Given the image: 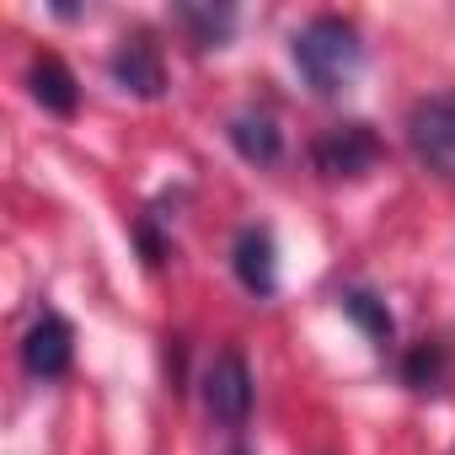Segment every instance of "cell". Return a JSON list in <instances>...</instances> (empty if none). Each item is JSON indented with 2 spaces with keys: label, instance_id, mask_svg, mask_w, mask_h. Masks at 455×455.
<instances>
[{
  "label": "cell",
  "instance_id": "cell-10",
  "mask_svg": "<svg viewBox=\"0 0 455 455\" xmlns=\"http://www.w3.org/2000/svg\"><path fill=\"white\" fill-rule=\"evenodd\" d=\"M343 316H348V322H359V327H364V338H370L375 348H391L396 322H391L386 300H375L370 290H343Z\"/></svg>",
  "mask_w": 455,
  "mask_h": 455
},
{
  "label": "cell",
  "instance_id": "cell-11",
  "mask_svg": "<svg viewBox=\"0 0 455 455\" xmlns=\"http://www.w3.org/2000/svg\"><path fill=\"white\" fill-rule=\"evenodd\" d=\"M444 375H450V348L444 343H412L402 354V380L412 391H439Z\"/></svg>",
  "mask_w": 455,
  "mask_h": 455
},
{
  "label": "cell",
  "instance_id": "cell-9",
  "mask_svg": "<svg viewBox=\"0 0 455 455\" xmlns=\"http://www.w3.org/2000/svg\"><path fill=\"white\" fill-rule=\"evenodd\" d=\"M231 145L252 161V166H274L279 156H284V134H279V124L268 118V113H242V118H231Z\"/></svg>",
  "mask_w": 455,
  "mask_h": 455
},
{
  "label": "cell",
  "instance_id": "cell-2",
  "mask_svg": "<svg viewBox=\"0 0 455 455\" xmlns=\"http://www.w3.org/2000/svg\"><path fill=\"white\" fill-rule=\"evenodd\" d=\"M407 145L428 172L455 182V92H439L407 108Z\"/></svg>",
  "mask_w": 455,
  "mask_h": 455
},
{
  "label": "cell",
  "instance_id": "cell-5",
  "mask_svg": "<svg viewBox=\"0 0 455 455\" xmlns=\"http://www.w3.org/2000/svg\"><path fill=\"white\" fill-rule=\"evenodd\" d=\"M70 364H76V327L60 311H44L22 338V370L33 380H60Z\"/></svg>",
  "mask_w": 455,
  "mask_h": 455
},
{
  "label": "cell",
  "instance_id": "cell-6",
  "mask_svg": "<svg viewBox=\"0 0 455 455\" xmlns=\"http://www.w3.org/2000/svg\"><path fill=\"white\" fill-rule=\"evenodd\" d=\"M231 268H236L242 290L258 295V300H268V295L279 290V247H274V231H268V225H247V231L236 236Z\"/></svg>",
  "mask_w": 455,
  "mask_h": 455
},
{
  "label": "cell",
  "instance_id": "cell-12",
  "mask_svg": "<svg viewBox=\"0 0 455 455\" xmlns=\"http://www.w3.org/2000/svg\"><path fill=\"white\" fill-rule=\"evenodd\" d=\"M177 22L193 33L198 49H220L225 38H231V28H236V12L231 6H177Z\"/></svg>",
  "mask_w": 455,
  "mask_h": 455
},
{
  "label": "cell",
  "instance_id": "cell-3",
  "mask_svg": "<svg viewBox=\"0 0 455 455\" xmlns=\"http://www.w3.org/2000/svg\"><path fill=\"white\" fill-rule=\"evenodd\" d=\"M311 161L327 182H348V177H364L375 161H380V134L370 124H332L316 145H311Z\"/></svg>",
  "mask_w": 455,
  "mask_h": 455
},
{
  "label": "cell",
  "instance_id": "cell-8",
  "mask_svg": "<svg viewBox=\"0 0 455 455\" xmlns=\"http://www.w3.org/2000/svg\"><path fill=\"white\" fill-rule=\"evenodd\" d=\"M28 86H33V97H38L49 113H60V118H70V113L81 108V86H76V76H70V65H65L60 54H38L33 70H28Z\"/></svg>",
  "mask_w": 455,
  "mask_h": 455
},
{
  "label": "cell",
  "instance_id": "cell-1",
  "mask_svg": "<svg viewBox=\"0 0 455 455\" xmlns=\"http://www.w3.org/2000/svg\"><path fill=\"white\" fill-rule=\"evenodd\" d=\"M290 54H295L300 81H306L316 97L348 92V86L359 81V70H364V38H359V28H354L348 17H332V12H327V17H311V22L295 33Z\"/></svg>",
  "mask_w": 455,
  "mask_h": 455
},
{
  "label": "cell",
  "instance_id": "cell-7",
  "mask_svg": "<svg viewBox=\"0 0 455 455\" xmlns=\"http://www.w3.org/2000/svg\"><path fill=\"white\" fill-rule=\"evenodd\" d=\"M108 70H113V81H118L124 92H134V97H145V102H156V97L166 92V65H161V49H156L145 33L124 38V44H118V54L108 60Z\"/></svg>",
  "mask_w": 455,
  "mask_h": 455
},
{
  "label": "cell",
  "instance_id": "cell-4",
  "mask_svg": "<svg viewBox=\"0 0 455 455\" xmlns=\"http://www.w3.org/2000/svg\"><path fill=\"white\" fill-rule=\"evenodd\" d=\"M204 407L225 428L247 423V412H252V370H247V359L236 348H220L214 364L204 370Z\"/></svg>",
  "mask_w": 455,
  "mask_h": 455
}]
</instances>
